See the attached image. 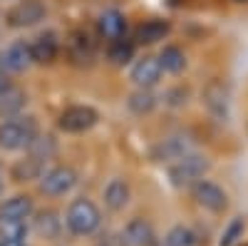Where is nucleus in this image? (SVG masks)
<instances>
[{
  "mask_svg": "<svg viewBox=\"0 0 248 246\" xmlns=\"http://www.w3.org/2000/svg\"><path fill=\"white\" fill-rule=\"evenodd\" d=\"M32 229L40 236H45V239H57L60 231H62V219H60V214L55 209H43V212L35 214Z\"/></svg>",
  "mask_w": 248,
  "mask_h": 246,
  "instance_id": "nucleus-19",
  "label": "nucleus"
},
{
  "mask_svg": "<svg viewBox=\"0 0 248 246\" xmlns=\"http://www.w3.org/2000/svg\"><path fill=\"white\" fill-rule=\"evenodd\" d=\"M3 246H28L25 239H5V241H0Z\"/></svg>",
  "mask_w": 248,
  "mask_h": 246,
  "instance_id": "nucleus-31",
  "label": "nucleus"
},
{
  "mask_svg": "<svg viewBox=\"0 0 248 246\" xmlns=\"http://www.w3.org/2000/svg\"><path fill=\"white\" fill-rule=\"evenodd\" d=\"M5 239H28V221L0 216V241H5Z\"/></svg>",
  "mask_w": 248,
  "mask_h": 246,
  "instance_id": "nucleus-26",
  "label": "nucleus"
},
{
  "mask_svg": "<svg viewBox=\"0 0 248 246\" xmlns=\"http://www.w3.org/2000/svg\"><path fill=\"white\" fill-rule=\"evenodd\" d=\"M129 197H132V189H129L127 179H119V177L109 179V184L105 187V204L112 212H122L129 204Z\"/></svg>",
  "mask_w": 248,
  "mask_h": 246,
  "instance_id": "nucleus-18",
  "label": "nucleus"
},
{
  "mask_svg": "<svg viewBox=\"0 0 248 246\" xmlns=\"http://www.w3.org/2000/svg\"><path fill=\"white\" fill-rule=\"evenodd\" d=\"M65 227L70 234L75 236H92L99 227H102V212L97 209V204L90 199H75L67 214H65Z\"/></svg>",
  "mask_w": 248,
  "mask_h": 246,
  "instance_id": "nucleus-3",
  "label": "nucleus"
},
{
  "mask_svg": "<svg viewBox=\"0 0 248 246\" xmlns=\"http://www.w3.org/2000/svg\"><path fill=\"white\" fill-rule=\"evenodd\" d=\"M65 52L67 60L77 67H90L97 57V43L92 40V35L87 30H72L67 35V43H65Z\"/></svg>",
  "mask_w": 248,
  "mask_h": 246,
  "instance_id": "nucleus-6",
  "label": "nucleus"
},
{
  "mask_svg": "<svg viewBox=\"0 0 248 246\" xmlns=\"http://www.w3.org/2000/svg\"><path fill=\"white\" fill-rule=\"evenodd\" d=\"M243 231H246V221H243V216L231 219V221H229V227H226L223 234H221L218 246H236V244L243 239Z\"/></svg>",
  "mask_w": 248,
  "mask_h": 246,
  "instance_id": "nucleus-27",
  "label": "nucleus"
},
{
  "mask_svg": "<svg viewBox=\"0 0 248 246\" xmlns=\"http://www.w3.org/2000/svg\"><path fill=\"white\" fill-rule=\"evenodd\" d=\"M171 33V23L169 20H161V17H152V20H144V23L137 28L134 40L139 45H156L161 40H167Z\"/></svg>",
  "mask_w": 248,
  "mask_h": 246,
  "instance_id": "nucleus-14",
  "label": "nucleus"
},
{
  "mask_svg": "<svg viewBox=\"0 0 248 246\" xmlns=\"http://www.w3.org/2000/svg\"><path fill=\"white\" fill-rule=\"evenodd\" d=\"M201 102L206 112L216 122H229L231 119V92L223 80H209V85L201 92Z\"/></svg>",
  "mask_w": 248,
  "mask_h": 246,
  "instance_id": "nucleus-4",
  "label": "nucleus"
},
{
  "mask_svg": "<svg viewBox=\"0 0 248 246\" xmlns=\"http://www.w3.org/2000/svg\"><path fill=\"white\" fill-rule=\"evenodd\" d=\"M35 214V204L28 194H15L0 204V216L3 219H15V221H28Z\"/></svg>",
  "mask_w": 248,
  "mask_h": 246,
  "instance_id": "nucleus-16",
  "label": "nucleus"
},
{
  "mask_svg": "<svg viewBox=\"0 0 248 246\" xmlns=\"http://www.w3.org/2000/svg\"><path fill=\"white\" fill-rule=\"evenodd\" d=\"M47 10L40 0H20L17 5H13L5 15L10 28H32L40 20H45Z\"/></svg>",
  "mask_w": 248,
  "mask_h": 246,
  "instance_id": "nucleus-10",
  "label": "nucleus"
},
{
  "mask_svg": "<svg viewBox=\"0 0 248 246\" xmlns=\"http://www.w3.org/2000/svg\"><path fill=\"white\" fill-rule=\"evenodd\" d=\"M156 60H159L161 70L169 72V75H179L186 67V55H184V50L179 45H164Z\"/></svg>",
  "mask_w": 248,
  "mask_h": 246,
  "instance_id": "nucleus-21",
  "label": "nucleus"
},
{
  "mask_svg": "<svg viewBox=\"0 0 248 246\" xmlns=\"http://www.w3.org/2000/svg\"><path fill=\"white\" fill-rule=\"evenodd\" d=\"M186 97H189V90H184V87H176V90H169L167 92V99L171 107H179V105H186Z\"/></svg>",
  "mask_w": 248,
  "mask_h": 246,
  "instance_id": "nucleus-28",
  "label": "nucleus"
},
{
  "mask_svg": "<svg viewBox=\"0 0 248 246\" xmlns=\"http://www.w3.org/2000/svg\"><path fill=\"white\" fill-rule=\"evenodd\" d=\"M97 246H127V244H124V236H122V231H119V234H107V236H102V241H99Z\"/></svg>",
  "mask_w": 248,
  "mask_h": 246,
  "instance_id": "nucleus-30",
  "label": "nucleus"
},
{
  "mask_svg": "<svg viewBox=\"0 0 248 246\" xmlns=\"http://www.w3.org/2000/svg\"><path fill=\"white\" fill-rule=\"evenodd\" d=\"M97 30L105 40H117V37H124L127 33V17L119 10H105L97 20Z\"/></svg>",
  "mask_w": 248,
  "mask_h": 246,
  "instance_id": "nucleus-17",
  "label": "nucleus"
},
{
  "mask_svg": "<svg viewBox=\"0 0 248 246\" xmlns=\"http://www.w3.org/2000/svg\"><path fill=\"white\" fill-rule=\"evenodd\" d=\"M0 194H3V179H0Z\"/></svg>",
  "mask_w": 248,
  "mask_h": 246,
  "instance_id": "nucleus-32",
  "label": "nucleus"
},
{
  "mask_svg": "<svg viewBox=\"0 0 248 246\" xmlns=\"http://www.w3.org/2000/svg\"><path fill=\"white\" fill-rule=\"evenodd\" d=\"M122 236L127 246H154L156 244V231L147 219H132L122 229Z\"/></svg>",
  "mask_w": 248,
  "mask_h": 246,
  "instance_id": "nucleus-13",
  "label": "nucleus"
},
{
  "mask_svg": "<svg viewBox=\"0 0 248 246\" xmlns=\"http://www.w3.org/2000/svg\"><path fill=\"white\" fill-rule=\"evenodd\" d=\"M77 172L72 167H52L40 174V192L47 197H65L75 189Z\"/></svg>",
  "mask_w": 248,
  "mask_h": 246,
  "instance_id": "nucleus-8",
  "label": "nucleus"
},
{
  "mask_svg": "<svg viewBox=\"0 0 248 246\" xmlns=\"http://www.w3.org/2000/svg\"><path fill=\"white\" fill-rule=\"evenodd\" d=\"M233 3H248V0H233Z\"/></svg>",
  "mask_w": 248,
  "mask_h": 246,
  "instance_id": "nucleus-33",
  "label": "nucleus"
},
{
  "mask_svg": "<svg viewBox=\"0 0 248 246\" xmlns=\"http://www.w3.org/2000/svg\"><path fill=\"white\" fill-rule=\"evenodd\" d=\"M97 122H99V112L94 107L72 105L57 117V127L62 132H67V134H82V132H90Z\"/></svg>",
  "mask_w": 248,
  "mask_h": 246,
  "instance_id": "nucleus-5",
  "label": "nucleus"
},
{
  "mask_svg": "<svg viewBox=\"0 0 248 246\" xmlns=\"http://www.w3.org/2000/svg\"><path fill=\"white\" fill-rule=\"evenodd\" d=\"M10 87H13V82H10V72L5 70V65H3V57H0V95L8 92Z\"/></svg>",
  "mask_w": 248,
  "mask_h": 246,
  "instance_id": "nucleus-29",
  "label": "nucleus"
},
{
  "mask_svg": "<svg viewBox=\"0 0 248 246\" xmlns=\"http://www.w3.org/2000/svg\"><path fill=\"white\" fill-rule=\"evenodd\" d=\"M40 134V127L35 117H10L0 125V149L17 152L28 149L32 145V139Z\"/></svg>",
  "mask_w": 248,
  "mask_h": 246,
  "instance_id": "nucleus-2",
  "label": "nucleus"
},
{
  "mask_svg": "<svg viewBox=\"0 0 248 246\" xmlns=\"http://www.w3.org/2000/svg\"><path fill=\"white\" fill-rule=\"evenodd\" d=\"M191 194H194L199 207H203L211 214H223L226 209H229V194L211 179H199L191 187Z\"/></svg>",
  "mask_w": 248,
  "mask_h": 246,
  "instance_id": "nucleus-7",
  "label": "nucleus"
},
{
  "mask_svg": "<svg viewBox=\"0 0 248 246\" xmlns=\"http://www.w3.org/2000/svg\"><path fill=\"white\" fill-rule=\"evenodd\" d=\"M134 50L137 45L132 43L129 37H117V40H109V50H107V57H109V63L122 67V65H127L134 60Z\"/></svg>",
  "mask_w": 248,
  "mask_h": 246,
  "instance_id": "nucleus-22",
  "label": "nucleus"
},
{
  "mask_svg": "<svg viewBox=\"0 0 248 246\" xmlns=\"http://www.w3.org/2000/svg\"><path fill=\"white\" fill-rule=\"evenodd\" d=\"M209 169H211L209 157L199 154V152H189V154H184V157H179L176 162L169 164L167 177H169V181L174 184V187L186 189V187H194L199 179H203Z\"/></svg>",
  "mask_w": 248,
  "mask_h": 246,
  "instance_id": "nucleus-1",
  "label": "nucleus"
},
{
  "mask_svg": "<svg viewBox=\"0 0 248 246\" xmlns=\"http://www.w3.org/2000/svg\"><path fill=\"white\" fill-rule=\"evenodd\" d=\"M55 152H57V145H55V139L50 134H37L32 139V145L28 147V157L35 159V162H40V164L50 162L55 157Z\"/></svg>",
  "mask_w": 248,
  "mask_h": 246,
  "instance_id": "nucleus-24",
  "label": "nucleus"
},
{
  "mask_svg": "<svg viewBox=\"0 0 248 246\" xmlns=\"http://www.w3.org/2000/svg\"><path fill=\"white\" fill-rule=\"evenodd\" d=\"M25 102H28V97H25V92H23V90L10 87L8 92L0 95V117H5V119L17 117V115H20V110L25 107Z\"/></svg>",
  "mask_w": 248,
  "mask_h": 246,
  "instance_id": "nucleus-23",
  "label": "nucleus"
},
{
  "mask_svg": "<svg viewBox=\"0 0 248 246\" xmlns=\"http://www.w3.org/2000/svg\"><path fill=\"white\" fill-rule=\"evenodd\" d=\"M201 236L191 229V227H184V224H176L167 231L164 239H156L154 246H199Z\"/></svg>",
  "mask_w": 248,
  "mask_h": 246,
  "instance_id": "nucleus-20",
  "label": "nucleus"
},
{
  "mask_svg": "<svg viewBox=\"0 0 248 246\" xmlns=\"http://www.w3.org/2000/svg\"><path fill=\"white\" fill-rule=\"evenodd\" d=\"M161 75H164V70H161V65H159V60L152 57V55H144L141 60H137V63L132 65V72H129L132 82H134L139 90H152V87H156L159 80H161Z\"/></svg>",
  "mask_w": 248,
  "mask_h": 246,
  "instance_id": "nucleus-11",
  "label": "nucleus"
},
{
  "mask_svg": "<svg viewBox=\"0 0 248 246\" xmlns=\"http://www.w3.org/2000/svg\"><path fill=\"white\" fill-rule=\"evenodd\" d=\"M189 152H194V139L186 132H176V134H169L167 139H161L159 145L154 147L152 157H154V162L171 164V162H176L179 157L189 154Z\"/></svg>",
  "mask_w": 248,
  "mask_h": 246,
  "instance_id": "nucleus-9",
  "label": "nucleus"
},
{
  "mask_svg": "<svg viewBox=\"0 0 248 246\" xmlns=\"http://www.w3.org/2000/svg\"><path fill=\"white\" fill-rule=\"evenodd\" d=\"M60 35L55 30H45V33H40L32 43H30V52H32V63L37 65H52L57 55H60Z\"/></svg>",
  "mask_w": 248,
  "mask_h": 246,
  "instance_id": "nucleus-12",
  "label": "nucleus"
},
{
  "mask_svg": "<svg viewBox=\"0 0 248 246\" xmlns=\"http://www.w3.org/2000/svg\"><path fill=\"white\" fill-rule=\"evenodd\" d=\"M127 107H129L134 115H149V112L156 107V95H154L152 90H137V92L129 95Z\"/></svg>",
  "mask_w": 248,
  "mask_h": 246,
  "instance_id": "nucleus-25",
  "label": "nucleus"
},
{
  "mask_svg": "<svg viewBox=\"0 0 248 246\" xmlns=\"http://www.w3.org/2000/svg\"><path fill=\"white\" fill-rule=\"evenodd\" d=\"M3 65L8 72H23L32 65V52H30V43H25V40H17V43H13L3 55Z\"/></svg>",
  "mask_w": 248,
  "mask_h": 246,
  "instance_id": "nucleus-15",
  "label": "nucleus"
},
{
  "mask_svg": "<svg viewBox=\"0 0 248 246\" xmlns=\"http://www.w3.org/2000/svg\"><path fill=\"white\" fill-rule=\"evenodd\" d=\"M0 246H3V244H0Z\"/></svg>",
  "mask_w": 248,
  "mask_h": 246,
  "instance_id": "nucleus-34",
  "label": "nucleus"
}]
</instances>
